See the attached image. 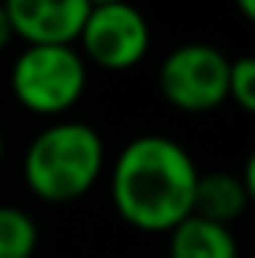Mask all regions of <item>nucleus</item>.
I'll return each instance as SVG.
<instances>
[{"label": "nucleus", "mask_w": 255, "mask_h": 258, "mask_svg": "<svg viewBox=\"0 0 255 258\" xmlns=\"http://www.w3.org/2000/svg\"><path fill=\"white\" fill-rule=\"evenodd\" d=\"M228 69L231 60L219 48L189 42L162 60L159 90L174 108L186 114H204L228 99Z\"/></svg>", "instance_id": "20e7f679"}, {"label": "nucleus", "mask_w": 255, "mask_h": 258, "mask_svg": "<svg viewBox=\"0 0 255 258\" xmlns=\"http://www.w3.org/2000/svg\"><path fill=\"white\" fill-rule=\"evenodd\" d=\"M0 162H3V132H0Z\"/></svg>", "instance_id": "4468645a"}, {"label": "nucleus", "mask_w": 255, "mask_h": 258, "mask_svg": "<svg viewBox=\"0 0 255 258\" xmlns=\"http://www.w3.org/2000/svg\"><path fill=\"white\" fill-rule=\"evenodd\" d=\"M228 96L240 105V111H255V63L252 57H237L228 69Z\"/></svg>", "instance_id": "9d476101"}, {"label": "nucleus", "mask_w": 255, "mask_h": 258, "mask_svg": "<svg viewBox=\"0 0 255 258\" xmlns=\"http://www.w3.org/2000/svg\"><path fill=\"white\" fill-rule=\"evenodd\" d=\"M78 42L90 63L111 72H123L144 60L150 48V27L141 9H135L129 0L111 6H93L78 33Z\"/></svg>", "instance_id": "39448f33"}, {"label": "nucleus", "mask_w": 255, "mask_h": 258, "mask_svg": "<svg viewBox=\"0 0 255 258\" xmlns=\"http://www.w3.org/2000/svg\"><path fill=\"white\" fill-rule=\"evenodd\" d=\"M111 3H126V0H87V6H111Z\"/></svg>", "instance_id": "ddd939ff"}, {"label": "nucleus", "mask_w": 255, "mask_h": 258, "mask_svg": "<svg viewBox=\"0 0 255 258\" xmlns=\"http://www.w3.org/2000/svg\"><path fill=\"white\" fill-rule=\"evenodd\" d=\"M105 168V144L90 123L63 120L42 129L24 153L27 189L48 201L66 204L87 195Z\"/></svg>", "instance_id": "f03ea898"}, {"label": "nucleus", "mask_w": 255, "mask_h": 258, "mask_svg": "<svg viewBox=\"0 0 255 258\" xmlns=\"http://www.w3.org/2000/svg\"><path fill=\"white\" fill-rule=\"evenodd\" d=\"M198 168L189 150L165 135H138L114 159L111 198L138 231H171L192 213Z\"/></svg>", "instance_id": "f257e3e1"}, {"label": "nucleus", "mask_w": 255, "mask_h": 258, "mask_svg": "<svg viewBox=\"0 0 255 258\" xmlns=\"http://www.w3.org/2000/svg\"><path fill=\"white\" fill-rule=\"evenodd\" d=\"M168 234V258H237V240L231 228L195 213H189Z\"/></svg>", "instance_id": "6e6552de"}, {"label": "nucleus", "mask_w": 255, "mask_h": 258, "mask_svg": "<svg viewBox=\"0 0 255 258\" xmlns=\"http://www.w3.org/2000/svg\"><path fill=\"white\" fill-rule=\"evenodd\" d=\"M39 231L27 210L0 207V258H30L36 252Z\"/></svg>", "instance_id": "1a4fd4ad"}, {"label": "nucleus", "mask_w": 255, "mask_h": 258, "mask_svg": "<svg viewBox=\"0 0 255 258\" xmlns=\"http://www.w3.org/2000/svg\"><path fill=\"white\" fill-rule=\"evenodd\" d=\"M237 9L243 12V18H255V0H237Z\"/></svg>", "instance_id": "f8f14e48"}, {"label": "nucleus", "mask_w": 255, "mask_h": 258, "mask_svg": "<svg viewBox=\"0 0 255 258\" xmlns=\"http://www.w3.org/2000/svg\"><path fill=\"white\" fill-rule=\"evenodd\" d=\"M15 39V33H12V24H9V15H6V9H3V0H0V51L9 45Z\"/></svg>", "instance_id": "9b49d317"}, {"label": "nucleus", "mask_w": 255, "mask_h": 258, "mask_svg": "<svg viewBox=\"0 0 255 258\" xmlns=\"http://www.w3.org/2000/svg\"><path fill=\"white\" fill-rule=\"evenodd\" d=\"M252 192L243 186V180L237 174L228 171H213V174H198L195 183V198H192V213L219 225L234 222L246 204H249Z\"/></svg>", "instance_id": "0eeeda50"}, {"label": "nucleus", "mask_w": 255, "mask_h": 258, "mask_svg": "<svg viewBox=\"0 0 255 258\" xmlns=\"http://www.w3.org/2000/svg\"><path fill=\"white\" fill-rule=\"evenodd\" d=\"M15 99L42 117L69 111L87 87V63L72 45H27L9 72Z\"/></svg>", "instance_id": "7ed1b4c3"}, {"label": "nucleus", "mask_w": 255, "mask_h": 258, "mask_svg": "<svg viewBox=\"0 0 255 258\" xmlns=\"http://www.w3.org/2000/svg\"><path fill=\"white\" fill-rule=\"evenodd\" d=\"M12 33L27 45H72L87 21V0H3Z\"/></svg>", "instance_id": "423d86ee"}]
</instances>
